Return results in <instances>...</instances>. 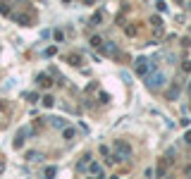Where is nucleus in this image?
<instances>
[{
	"label": "nucleus",
	"instance_id": "obj_1",
	"mask_svg": "<svg viewBox=\"0 0 191 179\" xmlns=\"http://www.w3.org/2000/svg\"><path fill=\"white\" fill-rule=\"evenodd\" d=\"M146 81H148V86L151 89H160V84H163V74L160 72H153V74H146Z\"/></svg>",
	"mask_w": 191,
	"mask_h": 179
},
{
	"label": "nucleus",
	"instance_id": "obj_2",
	"mask_svg": "<svg viewBox=\"0 0 191 179\" xmlns=\"http://www.w3.org/2000/svg\"><path fill=\"white\" fill-rule=\"evenodd\" d=\"M117 151H119V155L115 158V160H124V155H129V146L122 143V141H117Z\"/></svg>",
	"mask_w": 191,
	"mask_h": 179
},
{
	"label": "nucleus",
	"instance_id": "obj_3",
	"mask_svg": "<svg viewBox=\"0 0 191 179\" xmlns=\"http://www.w3.org/2000/svg\"><path fill=\"white\" fill-rule=\"evenodd\" d=\"M136 72H139V77H146V74H148V60H139Z\"/></svg>",
	"mask_w": 191,
	"mask_h": 179
},
{
	"label": "nucleus",
	"instance_id": "obj_4",
	"mask_svg": "<svg viewBox=\"0 0 191 179\" xmlns=\"http://www.w3.org/2000/svg\"><path fill=\"white\" fill-rule=\"evenodd\" d=\"M177 96H179V86H172L167 91V98H177Z\"/></svg>",
	"mask_w": 191,
	"mask_h": 179
},
{
	"label": "nucleus",
	"instance_id": "obj_5",
	"mask_svg": "<svg viewBox=\"0 0 191 179\" xmlns=\"http://www.w3.org/2000/svg\"><path fill=\"white\" fill-rule=\"evenodd\" d=\"M105 53L115 55V53H117V48H115V45H112V43H105Z\"/></svg>",
	"mask_w": 191,
	"mask_h": 179
},
{
	"label": "nucleus",
	"instance_id": "obj_6",
	"mask_svg": "<svg viewBox=\"0 0 191 179\" xmlns=\"http://www.w3.org/2000/svg\"><path fill=\"white\" fill-rule=\"evenodd\" d=\"M89 170H91L93 174H100V165H96V162H91V165H89Z\"/></svg>",
	"mask_w": 191,
	"mask_h": 179
},
{
	"label": "nucleus",
	"instance_id": "obj_7",
	"mask_svg": "<svg viewBox=\"0 0 191 179\" xmlns=\"http://www.w3.org/2000/svg\"><path fill=\"white\" fill-rule=\"evenodd\" d=\"M38 84H41V86H48L50 81H48V77H46V74H41V77H38Z\"/></svg>",
	"mask_w": 191,
	"mask_h": 179
},
{
	"label": "nucleus",
	"instance_id": "obj_8",
	"mask_svg": "<svg viewBox=\"0 0 191 179\" xmlns=\"http://www.w3.org/2000/svg\"><path fill=\"white\" fill-rule=\"evenodd\" d=\"M100 43H103V41H100L98 36H93V38H91V45H93V48H98V45H100Z\"/></svg>",
	"mask_w": 191,
	"mask_h": 179
},
{
	"label": "nucleus",
	"instance_id": "obj_9",
	"mask_svg": "<svg viewBox=\"0 0 191 179\" xmlns=\"http://www.w3.org/2000/svg\"><path fill=\"white\" fill-rule=\"evenodd\" d=\"M43 105L50 107V105H53V98H50V96H46V98H43Z\"/></svg>",
	"mask_w": 191,
	"mask_h": 179
},
{
	"label": "nucleus",
	"instance_id": "obj_10",
	"mask_svg": "<svg viewBox=\"0 0 191 179\" xmlns=\"http://www.w3.org/2000/svg\"><path fill=\"white\" fill-rule=\"evenodd\" d=\"M184 139H186V143H191V131H189L186 136H184Z\"/></svg>",
	"mask_w": 191,
	"mask_h": 179
},
{
	"label": "nucleus",
	"instance_id": "obj_11",
	"mask_svg": "<svg viewBox=\"0 0 191 179\" xmlns=\"http://www.w3.org/2000/svg\"><path fill=\"white\" fill-rule=\"evenodd\" d=\"M189 91H191V86H189Z\"/></svg>",
	"mask_w": 191,
	"mask_h": 179
}]
</instances>
